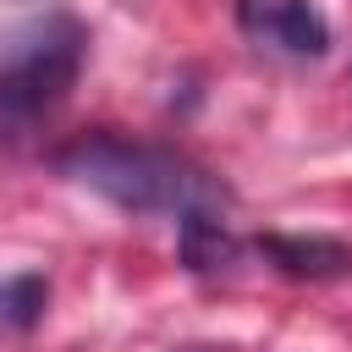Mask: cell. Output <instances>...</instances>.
Wrapping results in <instances>:
<instances>
[{"mask_svg":"<svg viewBox=\"0 0 352 352\" xmlns=\"http://www.w3.org/2000/svg\"><path fill=\"white\" fill-rule=\"evenodd\" d=\"M182 352H209V346H182Z\"/></svg>","mask_w":352,"mask_h":352,"instance_id":"7","label":"cell"},{"mask_svg":"<svg viewBox=\"0 0 352 352\" xmlns=\"http://www.w3.org/2000/svg\"><path fill=\"white\" fill-rule=\"evenodd\" d=\"M236 28L270 50L286 55H324L330 28L314 11V0H236Z\"/></svg>","mask_w":352,"mask_h":352,"instance_id":"3","label":"cell"},{"mask_svg":"<svg viewBox=\"0 0 352 352\" xmlns=\"http://www.w3.org/2000/svg\"><path fill=\"white\" fill-rule=\"evenodd\" d=\"M88 33L77 16L50 11L6 33L0 44V138H28L77 82Z\"/></svg>","mask_w":352,"mask_h":352,"instance_id":"2","label":"cell"},{"mask_svg":"<svg viewBox=\"0 0 352 352\" xmlns=\"http://www.w3.org/2000/svg\"><path fill=\"white\" fill-rule=\"evenodd\" d=\"M50 280L44 275H0V330H33L44 319Z\"/></svg>","mask_w":352,"mask_h":352,"instance_id":"6","label":"cell"},{"mask_svg":"<svg viewBox=\"0 0 352 352\" xmlns=\"http://www.w3.org/2000/svg\"><path fill=\"white\" fill-rule=\"evenodd\" d=\"M176 253L192 275H214V270L236 264V236L220 220V209H192L176 220Z\"/></svg>","mask_w":352,"mask_h":352,"instance_id":"5","label":"cell"},{"mask_svg":"<svg viewBox=\"0 0 352 352\" xmlns=\"http://www.w3.org/2000/svg\"><path fill=\"white\" fill-rule=\"evenodd\" d=\"M258 253L292 275V280H336V275H352V248L336 242V236H286V231H270L258 236Z\"/></svg>","mask_w":352,"mask_h":352,"instance_id":"4","label":"cell"},{"mask_svg":"<svg viewBox=\"0 0 352 352\" xmlns=\"http://www.w3.org/2000/svg\"><path fill=\"white\" fill-rule=\"evenodd\" d=\"M60 176H72L77 187L110 198L116 209L132 214H192V209H226V187L192 165L176 148L160 143H132L116 132H88L77 143H66L55 154Z\"/></svg>","mask_w":352,"mask_h":352,"instance_id":"1","label":"cell"}]
</instances>
